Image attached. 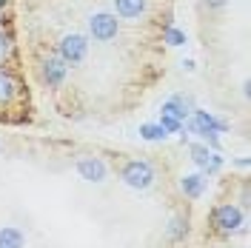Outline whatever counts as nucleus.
I'll return each instance as SVG.
<instances>
[{
	"mask_svg": "<svg viewBox=\"0 0 251 248\" xmlns=\"http://www.w3.org/2000/svg\"><path fill=\"white\" fill-rule=\"evenodd\" d=\"M211 225L223 234H231L237 231L240 225H243V211L231 205V202H226V205H217L214 211H211Z\"/></svg>",
	"mask_w": 251,
	"mask_h": 248,
	"instance_id": "nucleus-1",
	"label": "nucleus"
},
{
	"mask_svg": "<svg viewBox=\"0 0 251 248\" xmlns=\"http://www.w3.org/2000/svg\"><path fill=\"white\" fill-rule=\"evenodd\" d=\"M123 180L131 188H149L151 180H154V171L143 160H131V163H126V169H123Z\"/></svg>",
	"mask_w": 251,
	"mask_h": 248,
	"instance_id": "nucleus-2",
	"label": "nucleus"
},
{
	"mask_svg": "<svg viewBox=\"0 0 251 248\" xmlns=\"http://www.w3.org/2000/svg\"><path fill=\"white\" fill-rule=\"evenodd\" d=\"M77 171L83 180H92V183H100L106 177V166L97 160V157H80L77 160Z\"/></svg>",
	"mask_w": 251,
	"mask_h": 248,
	"instance_id": "nucleus-3",
	"label": "nucleus"
},
{
	"mask_svg": "<svg viewBox=\"0 0 251 248\" xmlns=\"http://www.w3.org/2000/svg\"><path fill=\"white\" fill-rule=\"evenodd\" d=\"M114 9H117V15H120V17L131 20V17H140L143 15L146 0H114Z\"/></svg>",
	"mask_w": 251,
	"mask_h": 248,
	"instance_id": "nucleus-4",
	"label": "nucleus"
},
{
	"mask_svg": "<svg viewBox=\"0 0 251 248\" xmlns=\"http://www.w3.org/2000/svg\"><path fill=\"white\" fill-rule=\"evenodd\" d=\"M0 248H23V231L0 228Z\"/></svg>",
	"mask_w": 251,
	"mask_h": 248,
	"instance_id": "nucleus-5",
	"label": "nucleus"
},
{
	"mask_svg": "<svg viewBox=\"0 0 251 248\" xmlns=\"http://www.w3.org/2000/svg\"><path fill=\"white\" fill-rule=\"evenodd\" d=\"M203 188H205V180L200 177V174H191V177L183 180V191H186V197H200Z\"/></svg>",
	"mask_w": 251,
	"mask_h": 248,
	"instance_id": "nucleus-6",
	"label": "nucleus"
},
{
	"mask_svg": "<svg viewBox=\"0 0 251 248\" xmlns=\"http://www.w3.org/2000/svg\"><path fill=\"white\" fill-rule=\"evenodd\" d=\"M140 134H143L146 140H163V137H166L163 125H143V128H140Z\"/></svg>",
	"mask_w": 251,
	"mask_h": 248,
	"instance_id": "nucleus-7",
	"label": "nucleus"
}]
</instances>
